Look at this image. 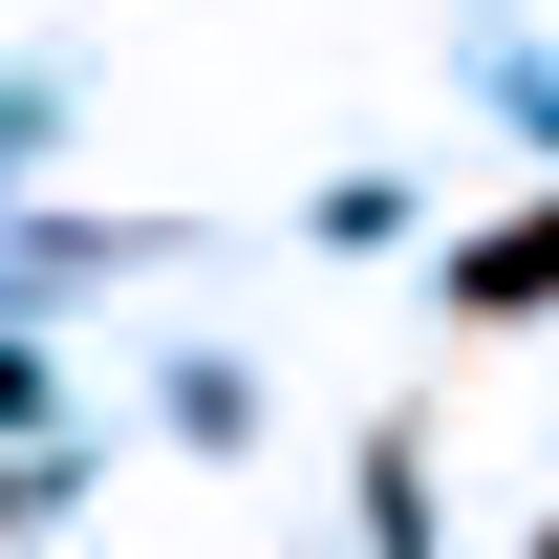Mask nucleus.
<instances>
[{"mask_svg":"<svg viewBox=\"0 0 559 559\" xmlns=\"http://www.w3.org/2000/svg\"><path fill=\"white\" fill-rule=\"evenodd\" d=\"M538 301H559V215H516V237L452 259V323H538Z\"/></svg>","mask_w":559,"mask_h":559,"instance_id":"nucleus-1","label":"nucleus"},{"mask_svg":"<svg viewBox=\"0 0 559 559\" xmlns=\"http://www.w3.org/2000/svg\"><path fill=\"white\" fill-rule=\"evenodd\" d=\"M538 559H559V538H538Z\"/></svg>","mask_w":559,"mask_h":559,"instance_id":"nucleus-2","label":"nucleus"}]
</instances>
